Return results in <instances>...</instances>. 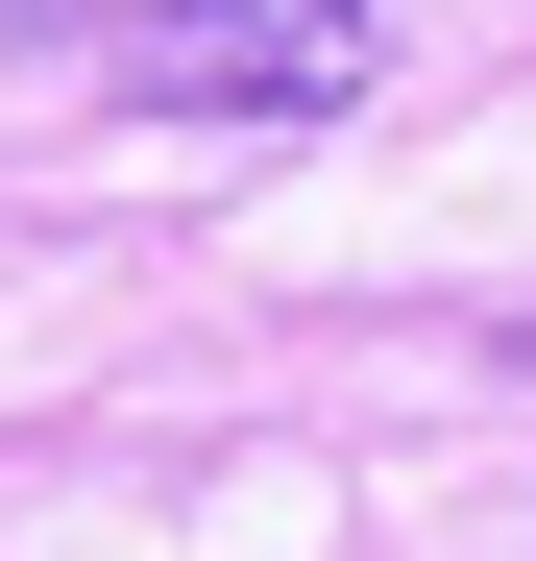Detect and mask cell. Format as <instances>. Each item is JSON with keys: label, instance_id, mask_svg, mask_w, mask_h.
Here are the masks:
<instances>
[{"label": "cell", "instance_id": "6da1fadb", "mask_svg": "<svg viewBox=\"0 0 536 561\" xmlns=\"http://www.w3.org/2000/svg\"><path fill=\"white\" fill-rule=\"evenodd\" d=\"M98 73H123V123H341L366 99V0H123Z\"/></svg>", "mask_w": 536, "mask_h": 561}, {"label": "cell", "instance_id": "7a4b0ae2", "mask_svg": "<svg viewBox=\"0 0 536 561\" xmlns=\"http://www.w3.org/2000/svg\"><path fill=\"white\" fill-rule=\"evenodd\" d=\"M123 25V0H0V49H98Z\"/></svg>", "mask_w": 536, "mask_h": 561}]
</instances>
